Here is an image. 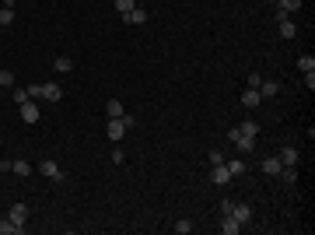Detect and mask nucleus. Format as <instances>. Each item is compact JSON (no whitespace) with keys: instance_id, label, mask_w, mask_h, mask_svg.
<instances>
[{"instance_id":"f257e3e1","label":"nucleus","mask_w":315,"mask_h":235,"mask_svg":"<svg viewBox=\"0 0 315 235\" xmlns=\"http://www.w3.org/2000/svg\"><path fill=\"white\" fill-rule=\"evenodd\" d=\"M137 127V120L130 116V112H123V116H116V120H109V127H105V134H109V141H123L130 130Z\"/></svg>"},{"instance_id":"f03ea898","label":"nucleus","mask_w":315,"mask_h":235,"mask_svg":"<svg viewBox=\"0 0 315 235\" xmlns=\"http://www.w3.org/2000/svg\"><path fill=\"white\" fill-rule=\"evenodd\" d=\"M18 112H21V120H25L28 127H32V123H39V116H42V109H39L32 98H28V102H21V105H18Z\"/></svg>"},{"instance_id":"7ed1b4c3","label":"nucleus","mask_w":315,"mask_h":235,"mask_svg":"<svg viewBox=\"0 0 315 235\" xmlns=\"http://www.w3.org/2000/svg\"><path fill=\"white\" fill-rule=\"evenodd\" d=\"M277 25H280V35H284V39H294V35H298V25L291 21V14L277 11Z\"/></svg>"},{"instance_id":"20e7f679","label":"nucleus","mask_w":315,"mask_h":235,"mask_svg":"<svg viewBox=\"0 0 315 235\" xmlns=\"http://www.w3.org/2000/svg\"><path fill=\"white\" fill-rule=\"evenodd\" d=\"M39 172H42L46 179H56V183L63 179V172H60V165H56L53 158H46V161H39Z\"/></svg>"},{"instance_id":"39448f33","label":"nucleus","mask_w":315,"mask_h":235,"mask_svg":"<svg viewBox=\"0 0 315 235\" xmlns=\"http://www.w3.org/2000/svg\"><path fill=\"white\" fill-rule=\"evenodd\" d=\"M231 179H235V175L228 172V165H224V161H221V165H214V172H210V183H217V186H228Z\"/></svg>"},{"instance_id":"423d86ee","label":"nucleus","mask_w":315,"mask_h":235,"mask_svg":"<svg viewBox=\"0 0 315 235\" xmlns=\"http://www.w3.org/2000/svg\"><path fill=\"white\" fill-rule=\"evenodd\" d=\"M231 218H235L238 225H249L252 221V207H245V204H231V211H228Z\"/></svg>"},{"instance_id":"0eeeda50","label":"nucleus","mask_w":315,"mask_h":235,"mask_svg":"<svg viewBox=\"0 0 315 235\" xmlns=\"http://www.w3.org/2000/svg\"><path fill=\"white\" fill-rule=\"evenodd\" d=\"M259 102H263L259 88H245V91H242V105H245V109H256Z\"/></svg>"},{"instance_id":"6e6552de","label":"nucleus","mask_w":315,"mask_h":235,"mask_svg":"<svg viewBox=\"0 0 315 235\" xmlns=\"http://www.w3.org/2000/svg\"><path fill=\"white\" fill-rule=\"evenodd\" d=\"M277 158H280V165H298V158H301V155H298V148H294V144H284Z\"/></svg>"},{"instance_id":"1a4fd4ad","label":"nucleus","mask_w":315,"mask_h":235,"mask_svg":"<svg viewBox=\"0 0 315 235\" xmlns=\"http://www.w3.org/2000/svg\"><path fill=\"white\" fill-rule=\"evenodd\" d=\"M7 218H11V221H18V225H25V221H28V207H25V204H11Z\"/></svg>"},{"instance_id":"9d476101","label":"nucleus","mask_w":315,"mask_h":235,"mask_svg":"<svg viewBox=\"0 0 315 235\" xmlns=\"http://www.w3.org/2000/svg\"><path fill=\"white\" fill-rule=\"evenodd\" d=\"M259 168H263L266 175H280V168H284V165H280V158H277V155H270V158H263V165H259Z\"/></svg>"},{"instance_id":"9b49d317","label":"nucleus","mask_w":315,"mask_h":235,"mask_svg":"<svg viewBox=\"0 0 315 235\" xmlns=\"http://www.w3.org/2000/svg\"><path fill=\"white\" fill-rule=\"evenodd\" d=\"M123 21H126V25H144V21H147V11H144V7H133L130 14H123Z\"/></svg>"},{"instance_id":"f8f14e48","label":"nucleus","mask_w":315,"mask_h":235,"mask_svg":"<svg viewBox=\"0 0 315 235\" xmlns=\"http://www.w3.org/2000/svg\"><path fill=\"white\" fill-rule=\"evenodd\" d=\"M42 98H46V102H60V98H63V88H60V84H42Z\"/></svg>"},{"instance_id":"ddd939ff","label":"nucleus","mask_w":315,"mask_h":235,"mask_svg":"<svg viewBox=\"0 0 315 235\" xmlns=\"http://www.w3.org/2000/svg\"><path fill=\"white\" fill-rule=\"evenodd\" d=\"M0 235H25V225H18V221H11V218H7V221L0 218Z\"/></svg>"},{"instance_id":"4468645a","label":"nucleus","mask_w":315,"mask_h":235,"mask_svg":"<svg viewBox=\"0 0 315 235\" xmlns=\"http://www.w3.org/2000/svg\"><path fill=\"white\" fill-rule=\"evenodd\" d=\"M221 232H224V235H238V232H242V225H238L231 214H221Z\"/></svg>"},{"instance_id":"2eb2a0df","label":"nucleus","mask_w":315,"mask_h":235,"mask_svg":"<svg viewBox=\"0 0 315 235\" xmlns=\"http://www.w3.org/2000/svg\"><path fill=\"white\" fill-rule=\"evenodd\" d=\"M256 134H259L256 120H245V123H238V137H252V141H256Z\"/></svg>"},{"instance_id":"dca6fc26","label":"nucleus","mask_w":315,"mask_h":235,"mask_svg":"<svg viewBox=\"0 0 315 235\" xmlns=\"http://www.w3.org/2000/svg\"><path fill=\"white\" fill-rule=\"evenodd\" d=\"M277 91H280V81H263V84H259V95H263V98H273Z\"/></svg>"},{"instance_id":"f3484780","label":"nucleus","mask_w":315,"mask_h":235,"mask_svg":"<svg viewBox=\"0 0 315 235\" xmlns=\"http://www.w3.org/2000/svg\"><path fill=\"white\" fill-rule=\"evenodd\" d=\"M105 112H109V120H116V116H123L126 109H123V102H119V98H109V102H105Z\"/></svg>"},{"instance_id":"a211bd4d","label":"nucleus","mask_w":315,"mask_h":235,"mask_svg":"<svg viewBox=\"0 0 315 235\" xmlns=\"http://www.w3.org/2000/svg\"><path fill=\"white\" fill-rule=\"evenodd\" d=\"M53 64H56V71H60V74H70V71H74V60H70V56H56Z\"/></svg>"},{"instance_id":"6ab92c4d","label":"nucleus","mask_w":315,"mask_h":235,"mask_svg":"<svg viewBox=\"0 0 315 235\" xmlns=\"http://www.w3.org/2000/svg\"><path fill=\"white\" fill-rule=\"evenodd\" d=\"M11 172H14V175H28V172H32V165L18 158V161H11Z\"/></svg>"},{"instance_id":"aec40b11","label":"nucleus","mask_w":315,"mask_h":235,"mask_svg":"<svg viewBox=\"0 0 315 235\" xmlns=\"http://www.w3.org/2000/svg\"><path fill=\"white\" fill-rule=\"evenodd\" d=\"M252 144H256V141H252V137H238V141H235L238 155H249V151H252Z\"/></svg>"},{"instance_id":"412c9836","label":"nucleus","mask_w":315,"mask_h":235,"mask_svg":"<svg viewBox=\"0 0 315 235\" xmlns=\"http://www.w3.org/2000/svg\"><path fill=\"white\" fill-rule=\"evenodd\" d=\"M224 165H228V172H231V175H242V172L249 168V165H245L242 158H235V161H224Z\"/></svg>"},{"instance_id":"4be33fe9","label":"nucleus","mask_w":315,"mask_h":235,"mask_svg":"<svg viewBox=\"0 0 315 235\" xmlns=\"http://www.w3.org/2000/svg\"><path fill=\"white\" fill-rule=\"evenodd\" d=\"M0 25H14V7H0Z\"/></svg>"},{"instance_id":"5701e85b","label":"nucleus","mask_w":315,"mask_h":235,"mask_svg":"<svg viewBox=\"0 0 315 235\" xmlns=\"http://www.w3.org/2000/svg\"><path fill=\"white\" fill-rule=\"evenodd\" d=\"M277 4H280L277 11H284V14H291V11H298V7H301V0H277Z\"/></svg>"},{"instance_id":"b1692460","label":"nucleus","mask_w":315,"mask_h":235,"mask_svg":"<svg viewBox=\"0 0 315 235\" xmlns=\"http://www.w3.org/2000/svg\"><path fill=\"white\" fill-rule=\"evenodd\" d=\"M175 232H179V235H189V232H193V221H189V218H179V221H175Z\"/></svg>"},{"instance_id":"393cba45","label":"nucleus","mask_w":315,"mask_h":235,"mask_svg":"<svg viewBox=\"0 0 315 235\" xmlns=\"http://www.w3.org/2000/svg\"><path fill=\"white\" fill-rule=\"evenodd\" d=\"M298 67L308 74V71H315V56H298Z\"/></svg>"},{"instance_id":"a878e982","label":"nucleus","mask_w":315,"mask_h":235,"mask_svg":"<svg viewBox=\"0 0 315 235\" xmlns=\"http://www.w3.org/2000/svg\"><path fill=\"white\" fill-rule=\"evenodd\" d=\"M133 7H137V4H133V0H116V11H119V14H130V11H133Z\"/></svg>"},{"instance_id":"bb28decb","label":"nucleus","mask_w":315,"mask_h":235,"mask_svg":"<svg viewBox=\"0 0 315 235\" xmlns=\"http://www.w3.org/2000/svg\"><path fill=\"white\" fill-rule=\"evenodd\" d=\"M14 102H18V105L28 102V88H14Z\"/></svg>"},{"instance_id":"cd10ccee","label":"nucleus","mask_w":315,"mask_h":235,"mask_svg":"<svg viewBox=\"0 0 315 235\" xmlns=\"http://www.w3.org/2000/svg\"><path fill=\"white\" fill-rule=\"evenodd\" d=\"M0 84H7V88H14V74H11V71H0Z\"/></svg>"},{"instance_id":"c85d7f7f","label":"nucleus","mask_w":315,"mask_h":235,"mask_svg":"<svg viewBox=\"0 0 315 235\" xmlns=\"http://www.w3.org/2000/svg\"><path fill=\"white\" fill-rule=\"evenodd\" d=\"M28 98H42V84H28Z\"/></svg>"},{"instance_id":"c756f323","label":"nucleus","mask_w":315,"mask_h":235,"mask_svg":"<svg viewBox=\"0 0 315 235\" xmlns=\"http://www.w3.org/2000/svg\"><path fill=\"white\" fill-rule=\"evenodd\" d=\"M259 84H263V74L252 71V74H249V88H259Z\"/></svg>"},{"instance_id":"7c9ffc66","label":"nucleus","mask_w":315,"mask_h":235,"mask_svg":"<svg viewBox=\"0 0 315 235\" xmlns=\"http://www.w3.org/2000/svg\"><path fill=\"white\" fill-rule=\"evenodd\" d=\"M123 161H126V155H123L119 148H112V165H123Z\"/></svg>"},{"instance_id":"2f4dec72","label":"nucleus","mask_w":315,"mask_h":235,"mask_svg":"<svg viewBox=\"0 0 315 235\" xmlns=\"http://www.w3.org/2000/svg\"><path fill=\"white\" fill-rule=\"evenodd\" d=\"M207 158H210V165H221V161H224V155H221L217 148H214V151H210V155H207Z\"/></svg>"},{"instance_id":"473e14b6","label":"nucleus","mask_w":315,"mask_h":235,"mask_svg":"<svg viewBox=\"0 0 315 235\" xmlns=\"http://www.w3.org/2000/svg\"><path fill=\"white\" fill-rule=\"evenodd\" d=\"M270 4H277V0H270Z\"/></svg>"},{"instance_id":"72a5a7b5","label":"nucleus","mask_w":315,"mask_h":235,"mask_svg":"<svg viewBox=\"0 0 315 235\" xmlns=\"http://www.w3.org/2000/svg\"><path fill=\"white\" fill-rule=\"evenodd\" d=\"M133 4H137V0H133Z\"/></svg>"},{"instance_id":"f704fd0d","label":"nucleus","mask_w":315,"mask_h":235,"mask_svg":"<svg viewBox=\"0 0 315 235\" xmlns=\"http://www.w3.org/2000/svg\"><path fill=\"white\" fill-rule=\"evenodd\" d=\"M0 28H4V25H0Z\"/></svg>"}]
</instances>
